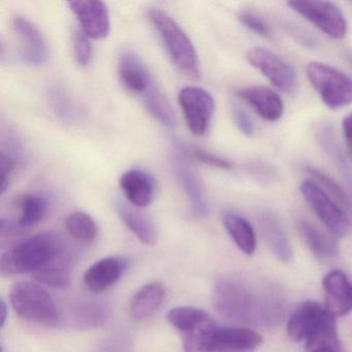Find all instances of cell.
<instances>
[{
    "label": "cell",
    "instance_id": "cell-1",
    "mask_svg": "<svg viewBox=\"0 0 352 352\" xmlns=\"http://www.w3.org/2000/svg\"><path fill=\"white\" fill-rule=\"evenodd\" d=\"M212 302L224 318L263 329L279 324L285 311L283 298L275 288L239 276L218 279L214 285Z\"/></svg>",
    "mask_w": 352,
    "mask_h": 352
},
{
    "label": "cell",
    "instance_id": "cell-2",
    "mask_svg": "<svg viewBox=\"0 0 352 352\" xmlns=\"http://www.w3.org/2000/svg\"><path fill=\"white\" fill-rule=\"evenodd\" d=\"M65 249L63 241L53 232H42L12 246L0 258L3 277L34 273Z\"/></svg>",
    "mask_w": 352,
    "mask_h": 352
},
{
    "label": "cell",
    "instance_id": "cell-3",
    "mask_svg": "<svg viewBox=\"0 0 352 352\" xmlns=\"http://www.w3.org/2000/svg\"><path fill=\"white\" fill-rule=\"evenodd\" d=\"M148 17L176 67L189 77H201L199 56L186 32L162 10H149Z\"/></svg>",
    "mask_w": 352,
    "mask_h": 352
},
{
    "label": "cell",
    "instance_id": "cell-4",
    "mask_svg": "<svg viewBox=\"0 0 352 352\" xmlns=\"http://www.w3.org/2000/svg\"><path fill=\"white\" fill-rule=\"evenodd\" d=\"M10 300L21 318L46 327H55L61 321L56 302L43 286L32 282H19L12 287Z\"/></svg>",
    "mask_w": 352,
    "mask_h": 352
},
{
    "label": "cell",
    "instance_id": "cell-5",
    "mask_svg": "<svg viewBox=\"0 0 352 352\" xmlns=\"http://www.w3.org/2000/svg\"><path fill=\"white\" fill-rule=\"evenodd\" d=\"M300 191L309 207L333 236L342 238L351 234L352 220L349 214L316 181H302Z\"/></svg>",
    "mask_w": 352,
    "mask_h": 352
},
{
    "label": "cell",
    "instance_id": "cell-6",
    "mask_svg": "<svg viewBox=\"0 0 352 352\" xmlns=\"http://www.w3.org/2000/svg\"><path fill=\"white\" fill-rule=\"evenodd\" d=\"M309 82L327 108H343L352 104V77L322 63L312 61L306 67Z\"/></svg>",
    "mask_w": 352,
    "mask_h": 352
},
{
    "label": "cell",
    "instance_id": "cell-7",
    "mask_svg": "<svg viewBox=\"0 0 352 352\" xmlns=\"http://www.w3.org/2000/svg\"><path fill=\"white\" fill-rule=\"evenodd\" d=\"M287 6L329 38L343 40L347 34L348 23L345 16L333 3L320 0H292Z\"/></svg>",
    "mask_w": 352,
    "mask_h": 352
},
{
    "label": "cell",
    "instance_id": "cell-8",
    "mask_svg": "<svg viewBox=\"0 0 352 352\" xmlns=\"http://www.w3.org/2000/svg\"><path fill=\"white\" fill-rule=\"evenodd\" d=\"M251 67L261 72L277 89L292 92L298 85L296 69L287 61L267 49L255 47L246 53Z\"/></svg>",
    "mask_w": 352,
    "mask_h": 352
},
{
    "label": "cell",
    "instance_id": "cell-9",
    "mask_svg": "<svg viewBox=\"0 0 352 352\" xmlns=\"http://www.w3.org/2000/svg\"><path fill=\"white\" fill-rule=\"evenodd\" d=\"M178 102L189 131L195 135L207 133L215 110L213 96L197 86H186L179 92Z\"/></svg>",
    "mask_w": 352,
    "mask_h": 352
},
{
    "label": "cell",
    "instance_id": "cell-10",
    "mask_svg": "<svg viewBox=\"0 0 352 352\" xmlns=\"http://www.w3.org/2000/svg\"><path fill=\"white\" fill-rule=\"evenodd\" d=\"M20 45V57L26 65L40 67L48 58L46 42L38 28L26 18L16 16L12 21Z\"/></svg>",
    "mask_w": 352,
    "mask_h": 352
},
{
    "label": "cell",
    "instance_id": "cell-11",
    "mask_svg": "<svg viewBox=\"0 0 352 352\" xmlns=\"http://www.w3.org/2000/svg\"><path fill=\"white\" fill-rule=\"evenodd\" d=\"M69 8L88 38L100 40L110 32V15L106 3L98 0L71 1Z\"/></svg>",
    "mask_w": 352,
    "mask_h": 352
},
{
    "label": "cell",
    "instance_id": "cell-12",
    "mask_svg": "<svg viewBox=\"0 0 352 352\" xmlns=\"http://www.w3.org/2000/svg\"><path fill=\"white\" fill-rule=\"evenodd\" d=\"M118 76L123 87L143 98L155 86L153 77L143 59L133 51H123L119 56Z\"/></svg>",
    "mask_w": 352,
    "mask_h": 352
},
{
    "label": "cell",
    "instance_id": "cell-13",
    "mask_svg": "<svg viewBox=\"0 0 352 352\" xmlns=\"http://www.w3.org/2000/svg\"><path fill=\"white\" fill-rule=\"evenodd\" d=\"M263 338L251 327H217L209 343V352H255Z\"/></svg>",
    "mask_w": 352,
    "mask_h": 352
},
{
    "label": "cell",
    "instance_id": "cell-14",
    "mask_svg": "<svg viewBox=\"0 0 352 352\" xmlns=\"http://www.w3.org/2000/svg\"><path fill=\"white\" fill-rule=\"evenodd\" d=\"M325 309L335 317L345 316L352 311V282L339 270L329 272L322 281Z\"/></svg>",
    "mask_w": 352,
    "mask_h": 352
},
{
    "label": "cell",
    "instance_id": "cell-15",
    "mask_svg": "<svg viewBox=\"0 0 352 352\" xmlns=\"http://www.w3.org/2000/svg\"><path fill=\"white\" fill-rule=\"evenodd\" d=\"M126 259L108 256L90 265L84 275V284L89 292L100 294L114 286L127 269Z\"/></svg>",
    "mask_w": 352,
    "mask_h": 352
},
{
    "label": "cell",
    "instance_id": "cell-16",
    "mask_svg": "<svg viewBox=\"0 0 352 352\" xmlns=\"http://www.w3.org/2000/svg\"><path fill=\"white\" fill-rule=\"evenodd\" d=\"M258 226L265 244L276 258L282 263H289L294 256V249L280 218L271 211L261 212Z\"/></svg>",
    "mask_w": 352,
    "mask_h": 352
},
{
    "label": "cell",
    "instance_id": "cell-17",
    "mask_svg": "<svg viewBox=\"0 0 352 352\" xmlns=\"http://www.w3.org/2000/svg\"><path fill=\"white\" fill-rule=\"evenodd\" d=\"M236 94L263 120L275 122L283 115V100L277 92L269 88L250 86L238 90Z\"/></svg>",
    "mask_w": 352,
    "mask_h": 352
},
{
    "label": "cell",
    "instance_id": "cell-18",
    "mask_svg": "<svg viewBox=\"0 0 352 352\" xmlns=\"http://www.w3.org/2000/svg\"><path fill=\"white\" fill-rule=\"evenodd\" d=\"M174 168L179 184L188 197L193 211L199 217H205L209 213V206L195 170L182 153L175 156Z\"/></svg>",
    "mask_w": 352,
    "mask_h": 352
},
{
    "label": "cell",
    "instance_id": "cell-19",
    "mask_svg": "<svg viewBox=\"0 0 352 352\" xmlns=\"http://www.w3.org/2000/svg\"><path fill=\"white\" fill-rule=\"evenodd\" d=\"M120 187L131 205L144 208L149 206L155 197L153 178L141 170H131L123 174Z\"/></svg>",
    "mask_w": 352,
    "mask_h": 352
},
{
    "label": "cell",
    "instance_id": "cell-20",
    "mask_svg": "<svg viewBox=\"0 0 352 352\" xmlns=\"http://www.w3.org/2000/svg\"><path fill=\"white\" fill-rule=\"evenodd\" d=\"M110 316V310L102 302L94 300H81L69 306L67 317L69 325L79 329H96L107 322Z\"/></svg>",
    "mask_w": 352,
    "mask_h": 352
},
{
    "label": "cell",
    "instance_id": "cell-21",
    "mask_svg": "<svg viewBox=\"0 0 352 352\" xmlns=\"http://www.w3.org/2000/svg\"><path fill=\"white\" fill-rule=\"evenodd\" d=\"M40 283L53 288H65L71 284L72 257L65 248L56 256L32 273Z\"/></svg>",
    "mask_w": 352,
    "mask_h": 352
},
{
    "label": "cell",
    "instance_id": "cell-22",
    "mask_svg": "<svg viewBox=\"0 0 352 352\" xmlns=\"http://www.w3.org/2000/svg\"><path fill=\"white\" fill-rule=\"evenodd\" d=\"M298 230L302 242L318 258H333L339 254V244L335 236H329L311 222L306 220L298 222Z\"/></svg>",
    "mask_w": 352,
    "mask_h": 352
},
{
    "label": "cell",
    "instance_id": "cell-23",
    "mask_svg": "<svg viewBox=\"0 0 352 352\" xmlns=\"http://www.w3.org/2000/svg\"><path fill=\"white\" fill-rule=\"evenodd\" d=\"M166 296L164 286L160 282H152L140 288L131 298L129 312L135 320L151 316L162 306Z\"/></svg>",
    "mask_w": 352,
    "mask_h": 352
},
{
    "label": "cell",
    "instance_id": "cell-24",
    "mask_svg": "<svg viewBox=\"0 0 352 352\" xmlns=\"http://www.w3.org/2000/svg\"><path fill=\"white\" fill-rule=\"evenodd\" d=\"M222 222L234 244L244 254L253 255L256 250V234L248 220L234 212H226Z\"/></svg>",
    "mask_w": 352,
    "mask_h": 352
},
{
    "label": "cell",
    "instance_id": "cell-25",
    "mask_svg": "<svg viewBox=\"0 0 352 352\" xmlns=\"http://www.w3.org/2000/svg\"><path fill=\"white\" fill-rule=\"evenodd\" d=\"M18 211V226L30 228L40 223L48 213V199L38 193L22 195L16 201Z\"/></svg>",
    "mask_w": 352,
    "mask_h": 352
},
{
    "label": "cell",
    "instance_id": "cell-26",
    "mask_svg": "<svg viewBox=\"0 0 352 352\" xmlns=\"http://www.w3.org/2000/svg\"><path fill=\"white\" fill-rule=\"evenodd\" d=\"M117 211L123 223L145 245H154L157 241V230L151 219L123 204L117 205Z\"/></svg>",
    "mask_w": 352,
    "mask_h": 352
},
{
    "label": "cell",
    "instance_id": "cell-27",
    "mask_svg": "<svg viewBox=\"0 0 352 352\" xmlns=\"http://www.w3.org/2000/svg\"><path fill=\"white\" fill-rule=\"evenodd\" d=\"M166 319L175 329H178L182 335H185L206 324L213 318L203 309L181 306L170 309L166 314Z\"/></svg>",
    "mask_w": 352,
    "mask_h": 352
},
{
    "label": "cell",
    "instance_id": "cell-28",
    "mask_svg": "<svg viewBox=\"0 0 352 352\" xmlns=\"http://www.w3.org/2000/svg\"><path fill=\"white\" fill-rule=\"evenodd\" d=\"M144 106L146 110L164 126L174 127L176 125V116L170 102L164 94L154 86L147 94L143 96Z\"/></svg>",
    "mask_w": 352,
    "mask_h": 352
},
{
    "label": "cell",
    "instance_id": "cell-29",
    "mask_svg": "<svg viewBox=\"0 0 352 352\" xmlns=\"http://www.w3.org/2000/svg\"><path fill=\"white\" fill-rule=\"evenodd\" d=\"M65 228L78 242L91 244L98 236V226L91 216L84 212H74L67 216Z\"/></svg>",
    "mask_w": 352,
    "mask_h": 352
},
{
    "label": "cell",
    "instance_id": "cell-30",
    "mask_svg": "<svg viewBox=\"0 0 352 352\" xmlns=\"http://www.w3.org/2000/svg\"><path fill=\"white\" fill-rule=\"evenodd\" d=\"M307 173L312 176L313 180L316 181L333 199L346 210L352 211V195L345 190L337 181L333 180L329 175L314 166H308Z\"/></svg>",
    "mask_w": 352,
    "mask_h": 352
},
{
    "label": "cell",
    "instance_id": "cell-31",
    "mask_svg": "<svg viewBox=\"0 0 352 352\" xmlns=\"http://www.w3.org/2000/svg\"><path fill=\"white\" fill-rule=\"evenodd\" d=\"M337 140L333 137V131L329 127H323L320 131V142L322 144L323 148L329 152V155L333 158L336 162H337L338 166L341 170L342 174L345 175L346 181L348 183V188L352 192V180H350V173L348 170V166L346 164L344 156L342 155L341 149H340L339 145H338Z\"/></svg>",
    "mask_w": 352,
    "mask_h": 352
},
{
    "label": "cell",
    "instance_id": "cell-32",
    "mask_svg": "<svg viewBox=\"0 0 352 352\" xmlns=\"http://www.w3.org/2000/svg\"><path fill=\"white\" fill-rule=\"evenodd\" d=\"M179 150L181 153L185 156H190L193 160L201 162V164H207V166H213V168H222V170H230L232 168V164L226 158L221 156L216 155V154L210 153L205 150L199 149V148L189 147L188 145H183L179 144Z\"/></svg>",
    "mask_w": 352,
    "mask_h": 352
},
{
    "label": "cell",
    "instance_id": "cell-33",
    "mask_svg": "<svg viewBox=\"0 0 352 352\" xmlns=\"http://www.w3.org/2000/svg\"><path fill=\"white\" fill-rule=\"evenodd\" d=\"M50 102L59 118L69 121L74 118V108L67 94L60 87H54L50 91Z\"/></svg>",
    "mask_w": 352,
    "mask_h": 352
},
{
    "label": "cell",
    "instance_id": "cell-34",
    "mask_svg": "<svg viewBox=\"0 0 352 352\" xmlns=\"http://www.w3.org/2000/svg\"><path fill=\"white\" fill-rule=\"evenodd\" d=\"M72 43H73L74 52L78 63L81 65H87L92 57V47L89 38L81 30H75Z\"/></svg>",
    "mask_w": 352,
    "mask_h": 352
},
{
    "label": "cell",
    "instance_id": "cell-35",
    "mask_svg": "<svg viewBox=\"0 0 352 352\" xmlns=\"http://www.w3.org/2000/svg\"><path fill=\"white\" fill-rule=\"evenodd\" d=\"M239 21L258 36L265 38H272V30L270 26L258 16L251 12L243 11L238 15Z\"/></svg>",
    "mask_w": 352,
    "mask_h": 352
},
{
    "label": "cell",
    "instance_id": "cell-36",
    "mask_svg": "<svg viewBox=\"0 0 352 352\" xmlns=\"http://www.w3.org/2000/svg\"><path fill=\"white\" fill-rule=\"evenodd\" d=\"M19 162L11 156L1 152L0 158V174H1V195H5L9 189L12 179L17 170Z\"/></svg>",
    "mask_w": 352,
    "mask_h": 352
},
{
    "label": "cell",
    "instance_id": "cell-37",
    "mask_svg": "<svg viewBox=\"0 0 352 352\" xmlns=\"http://www.w3.org/2000/svg\"><path fill=\"white\" fill-rule=\"evenodd\" d=\"M232 117L234 119V124L238 127L239 131L247 137H252L254 133L255 126L252 119L249 116L246 111L243 110L241 107L234 104L232 107Z\"/></svg>",
    "mask_w": 352,
    "mask_h": 352
},
{
    "label": "cell",
    "instance_id": "cell-38",
    "mask_svg": "<svg viewBox=\"0 0 352 352\" xmlns=\"http://www.w3.org/2000/svg\"><path fill=\"white\" fill-rule=\"evenodd\" d=\"M124 333L112 336L100 346L98 352H131V341Z\"/></svg>",
    "mask_w": 352,
    "mask_h": 352
},
{
    "label": "cell",
    "instance_id": "cell-39",
    "mask_svg": "<svg viewBox=\"0 0 352 352\" xmlns=\"http://www.w3.org/2000/svg\"><path fill=\"white\" fill-rule=\"evenodd\" d=\"M22 228L20 226H16L14 222L3 218L0 222V241L5 245V243L11 242L12 239L15 238L19 234V230Z\"/></svg>",
    "mask_w": 352,
    "mask_h": 352
},
{
    "label": "cell",
    "instance_id": "cell-40",
    "mask_svg": "<svg viewBox=\"0 0 352 352\" xmlns=\"http://www.w3.org/2000/svg\"><path fill=\"white\" fill-rule=\"evenodd\" d=\"M342 129H343L346 145L349 149L350 155L352 156V113L344 118L343 122H342Z\"/></svg>",
    "mask_w": 352,
    "mask_h": 352
},
{
    "label": "cell",
    "instance_id": "cell-41",
    "mask_svg": "<svg viewBox=\"0 0 352 352\" xmlns=\"http://www.w3.org/2000/svg\"><path fill=\"white\" fill-rule=\"evenodd\" d=\"M8 313H9V308L8 305L6 304L5 300H0V327H5L6 322H7Z\"/></svg>",
    "mask_w": 352,
    "mask_h": 352
},
{
    "label": "cell",
    "instance_id": "cell-42",
    "mask_svg": "<svg viewBox=\"0 0 352 352\" xmlns=\"http://www.w3.org/2000/svg\"><path fill=\"white\" fill-rule=\"evenodd\" d=\"M351 3V5H352V3Z\"/></svg>",
    "mask_w": 352,
    "mask_h": 352
}]
</instances>
